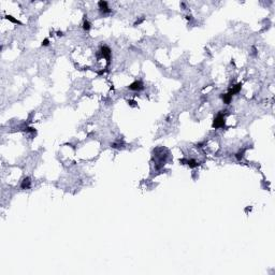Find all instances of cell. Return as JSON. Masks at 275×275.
Wrapping results in <instances>:
<instances>
[{
	"label": "cell",
	"instance_id": "6da1fadb",
	"mask_svg": "<svg viewBox=\"0 0 275 275\" xmlns=\"http://www.w3.org/2000/svg\"><path fill=\"white\" fill-rule=\"evenodd\" d=\"M225 112L226 111H220L217 115H216V117L214 118V122H213V128H216V129H218V128H222L225 127Z\"/></svg>",
	"mask_w": 275,
	"mask_h": 275
},
{
	"label": "cell",
	"instance_id": "7a4b0ae2",
	"mask_svg": "<svg viewBox=\"0 0 275 275\" xmlns=\"http://www.w3.org/2000/svg\"><path fill=\"white\" fill-rule=\"evenodd\" d=\"M99 53L101 54V57H102V58L106 59L108 64H110V59H111L112 51H111V49H110L109 46H106V45L101 46V49H100V51H99Z\"/></svg>",
	"mask_w": 275,
	"mask_h": 275
},
{
	"label": "cell",
	"instance_id": "3957f363",
	"mask_svg": "<svg viewBox=\"0 0 275 275\" xmlns=\"http://www.w3.org/2000/svg\"><path fill=\"white\" fill-rule=\"evenodd\" d=\"M98 8H99V11H100L103 15L109 14L110 12H111V9L109 8V3H108L106 1H103V0L98 2Z\"/></svg>",
	"mask_w": 275,
	"mask_h": 275
},
{
	"label": "cell",
	"instance_id": "277c9868",
	"mask_svg": "<svg viewBox=\"0 0 275 275\" xmlns=\"http://www.w3.org/2000/svg\"><path fill=\"white\" fill-rule=\"evenodd\" d=\"M128 88L130 89V90H133V92H140V90L144 88V85H143L142 81H134L133 83H131L128 86Z\"/></svg>",
	"mask_w": 275,
	"mask_h": 275
},
{
	"label": "cell",
	"instance_id": "5b68a950",
	"mask_svg": "<svg viewBox=\"0 0 275 275\" xmlns=\"http://www.w3.org/2000/svg\"><path fill=\"white\" fill-rule=\"evenodd\" d=\"M31 187V181H30V177H24V180L22 181L21 184V188L22 189H29Z\"/></svg>",
	"mask_w": 275,
	"mask_h": 275
},
{
	"label": "cell",
	"instance_id": "8992f818",
	"mask_svg": "<svg viewBox=\"0 0 275 275\" xmlns=\"http://www.w3.org/2000/svg\"><path fill=\"white\" fill-rule=\"evenodd\" d=\"M181 162H186L188 166L190 167L191 169H194V168H197L200 163L197 161V160H194V159H183V160H181Z\"/></svg>",
	"mask_w": 275,
	"mask_h": 275
},
{
	"label": "cell",
	"instance_id": "52a82bcc",
	"mask_svg": "<svg viewBox=\"0 0 275 275\" xmlns=\"http://www.w3.org/2000/svg\"><path fill=\"white\" fill-rule=\"evenodd\" d=\"M241 88H242V83H239V84L232 86V87L229 89V92H229L231 96H233V95H235V94H238V92H240Z\"/></svg>",
	"mask_w": 275,
	"mask_h": 275
},
{
	"label": "cell",
	"instance_id": "ba28073f",
	"mask_svg": "<svg viewBox=\"0 0 275 275\" xmlns=\"http://www.w3.org/2000/svg\"><path fill=\"white\" fill-rule=\"evenodd\" d=\"M222 101H224L225 104H229V103L231 102V100H232V96L230 95L229 92H227V94L222 96Z\"/></svg>",
	"mask_w": 275,
	"mask_h": 275
},
{
	"label": "cell",
	"instance_id": "9c48e42d",
	"mask_svg": "<svg viewBox=\"0 0 275 275\" xmlns=\"http://www.w3.org/2000/svg\"><path fill=\"white\" fill-rule=\"evenodd\" d=\"M90 28H92L90 23H89L87 19H85V21L83 22V29H84L85 31H89V30H90Z\"/></svg>",
	"mask_w": 275,
	"mask_h": 275
},
{
	"label": "cell",
	"instance_id": "30bf717a",
	"mask_svg": "<svg viewBox=\"0 0 275 275\" xmlns=\"http://www.w3.org/2000/svg\"><path fill=\"white\" fill-rule=\"evenodd\" d=\"M6 18H7L8 21H10V22H12V23H14V24H21V22L19 21H17V19H15L13 16H11V15H7L6 16Z\"/></svg>",
	"mask_w": 275,
	"mask_h": 275
},
{
	"label": "cell",
	"instance_id": "8fae6325",
	"mask_svg": "<svg viewBox=\"0 0 275 275\" xmlns=\"http://www.w3.org/2000/svg\"><path fill=\"white\" fill-rule=\"evenodd\" d=\"M244 152H245V151H244V149H243V151H242V152H239V153H236V154H235V158L238 159V160H241V159L243 158Z\"/></svg>",
	"mask_w": 275,
	"mask_h": 275
},
{
	"label": "cell",
	"instance_id": "7c38bea8",
	"mask_svg": "<svg viewBox=\"0 0 275 275\" xmlns=\"http://www.w3.org/2000/svg\"><path fill=\"white\" fill-rule=\"evenodd\" d=\"M49 44V39H44L42 41V46H47Z\"/></svg>",
	"mask_w": 275,
	"mask_h": 275
}]
</instances>
